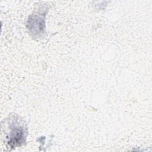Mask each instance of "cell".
I'll return each instance as SVG.
<instances>
[{
    "instance_id": "6da1fadb",
    "label": "cell",
    "mask_w": 152,
    "mask_h": 152,
    "mask_svg": "<svg viewBox=\"0 0 152 152\" xmlns=\"http://www.w3.org/2000/svg\"><path fill=\"white\" fill-rule=\"evenodd\" d=\"M10 135L7 137L9 139L8 144L11 147L21 145L24 142V139L26 137L24 127L16 119L14 121H12L10 124Z\"/></svg>"
},
{
    "instance_id": "7a4b0ae2",
    "label": "cell",
    "mask_w": 152,
    "mask_h": 152,
    "mask_svg": "<svg viewBox=\"0 0 152 152\" xmlns=\"http://www.w3.org/2000/svg\"><path fill=\"white\" fill-rule=\"evenodd\" d=\"M28 24V28L31 31L32 33L39 35L43 33V26L45 25V23L43 21V18L39 17L34 16L33 18L29 19Z\"/></svg>"
}]
</instances>
